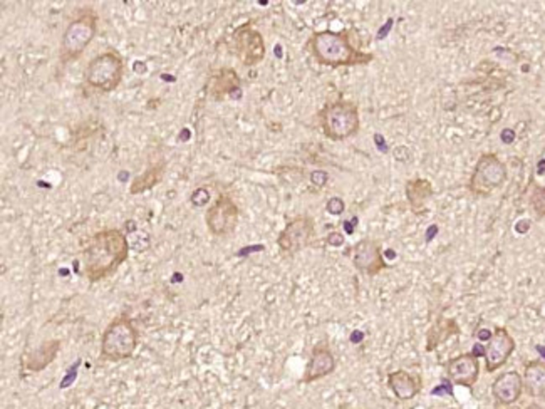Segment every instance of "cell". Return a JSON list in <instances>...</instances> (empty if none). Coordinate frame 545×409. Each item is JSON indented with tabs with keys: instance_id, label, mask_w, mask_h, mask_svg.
I'll return each instance as SVG.
<instances>
[{
	"instance_id": "cell-23",
	"label": "cell",
	"mask_w": 545,
	"mask_h": 409,
	"mask_svg": "<svg viewBox=\"0 0 545 409\" xmlns=\"http://www.w3.org/2000/svg\"><path fill=\"white\" fill-rule=\"evenodd\" d=\"M528 207H530L532 214L535 215V218L542 220L545 218V186L539 183L530 184V191H528Z\"/></svg>"
},
{
	"instance_id": "cell-9",
	"label": "cell",
	"mask_w": 545,
	"mask_h": 409,
	"mask_svg": "<svg viewBox=\"0 0 545 409\" xmlns=\"http://www.w3.org/2000/svg\"><path fill=\"white\" fill-rule=\"evenodd\" d=\"M240 220L239 204L228 195H218V198L210 204L205 214L207 228L214 236L223 238L230 236L237 230Z\"/></svg>"
},
{
	"instance_id": "cell-19",
	"label": "cell",
	"mask_w": 545,
	"mask_h": 409,
	"mask_svg": "<svg viewBox=\"0 0 545 409\" xmlns=\"http://www.w3.org/2000/svg\"><path fill=\"white\" fill-rule=\"evenodd\" d=\"M524 389L534 399L545 401V363L542 359L528 360L524 369Z\"/></svg>"
},
{
	"instance_id": "cell-27",
	"label": "cell",
	"mask_w": 545,
	"mask_h": 409,
	"mask_svg": "<svg viewBox=\"0 0 545 409\" xmlns=\"http://www.w3.org/2000/svg\"><path fill=\"white\" fill-rule=\"evenodd\" d=\"M79 364H81V360H78V363H76L74 366H72V367L69 369V371H67V374L62 378L61 384H59V388H61V389H66V388H69L72 383H74L76 378H78V367H79Z\"/></svg>"
},
{
	"instance_id": "cell-21",
	"label": "cell",
	"mask_w": 545,
	"mask_h": 409,
	"mask_svg": "<svg viewBox=\"0 0 545 409\" xmlns=\"http://www.w3.org/2000/svg\"><path fill=\"white\" fill-rule=\"evenodd\" d=\"M163 175H165V162H158L151 164L143 175L136 176L133 182H131V186H130L131 195H139L143 193V191L151 190V188L156 186V184L162 183Z\"/></svg>"
},
{
	"instance_id": "cell-7",
	"label": "cell",
	"mask_w": 545,
	"mask_h": 409,
	"mask_svg": "<svg viewBox=\"0 0 545 409\" xmlns=\"http://www.w3.org/2000/svg\"><path fill=\"white\" fill-rule=\"evenodd\" d=\"M507 164L495 153H483L476 159L468 182V191L475 196H490L507 182Z\"/></svg>"
},
{
	"instance_id": "cell-16",
	"label": "cell",
	"mask_w": 545,
	"mask_h": 409,
	"mask_svg": "<svg viewBox=\"0 0 545 409\" xmlns=\"http://www.w3.org/2000/svg\"><path fill=\"white\" fill-rule=\"evenodd\" d=\"M210 96L215 101H222L225 96L240 98L242 96V81L237 71L232 67H222L210 76Z\"/></svg>"
},
{
	"instance_id": "cell-17",
	"label": "cell",
	"mask_w": 545,
	"mask_h": 409,
	"mask_svg": "<svg viewBox=\"0 0 545 409\" xmlns=\"http://www.w3.org/2000/svg\"><path fill=\"white\" fill-rule=\"evenodd\" d=\"M388 386L398 401H410L422 391V379L404 369H398L388 374Z\"/></svg>"
},
{
	"instance_id": "cell-3",
	"label": "cell",
	"mask_w": 545,
	"mask_h": 409,
	"mask_svg": "<svg viewBox=\"0 0 545 409\" xmlns=\"http://www.w3.org/2000/svg\"><path fill=\"white\" fill-rule=\"evenodd\" d=\"M319 126L331 141H344L356 136L361 130L359 107L349 99L326 103L318 113Z\"/></svg>"
},
{
	"instance_id": "cell-13",
	"label": "cell",
	"mask_w": 545,
	"mask_h": 409,
	"mask_svg": "<svg viewBox=\"0 0 545 409\" xmlns=\"http://www.w3.org/2000/svg\"><path fill=\"white\" fill-rule=\"evenodd\" d=\"M447 376L451 384L472 389L480 378V359L474 352H463L448 360Z\"/></svg>"
},
{
	"instance_id": "cell-20",
	"label": "cell",
	"mask_w": 545,
	"mask_h": 409,
	"mask_svg": "<svg viewBox=\"0 0 545 409\" xmlns=\"http://www.w3.org/2000/svg\"><path fill=\"white\" fill-rule=\"evenodd\" d=\"M404 191H406V198L411 204L413 211H422L424 204L428 203V200L431 198L433 186L428 180H423V178L408 180L406 186H404Z\"/></svg>"
},
{
	"instance_id": "cell-2",
	"label": "cell",
	"mask_w": 545,
	"mask_h": 409,
	"mask_svg": "<svg viewBox=\"0 0 545 409\" xmlns=\"http://www.w3.org/2000/svg\"><path fill=\"white\" fill-rule=\"evenodd\" d=\"M306 47L315 62L332 69L367 66L376 59L372 52L358 49L351 42V34L347 31H318L309 37Z\"/></svg>"
},
{
	"instance_id": "cell-33",
	"label": "cell",
	"mask_w": 545,
	"mask_h": 409,
	"mask_svg": "<svg viewBox=\"0 0 545 409\" xmlns=\"http://www.w3.org/2000/svg\"><path fill=\"white\" fill-rule=\"evenodd\" d=\"M525 409H544V408H542V406H539V404H535V403H534V404H528V406L525 408Z\"/></svg>"
},
{
	"instance_id": "cell-1",
	"label": "cell",
	"mask_w": 545,
	"mask_h": 409,
	"mask_svg": "<svg viewBox=\"0 0 545 409\" xmlns=\"http://www.w3.org/2000/svg\"><path fill=\"white\" fill-rule=\"evenodd\" d=\"M130 240L119 228L96 232L83 250V274L91 284L114 275L130 259Z\"/></svg>"
},
{
	"instance_id": "cell-24",
	"label": "cell",
	"mask_w": 545,
	"mask_h": 409,
	"mask_svg": "<svg viewBox=\"0 0 545 409\" xmlns=\"http://www.w3.org/2000/svg\"><path fill=\"white\" fill-rule=\"evenodd\" d=\"M210 198H211L210 190H208V188H205V186H200V188H196L193 193H191L190 202L196 208H205V207H208V203H210Z\"/></svg>"
},
{
	"instance_id": "cell-6",
	"label": "cell",
	"mask_w": 545,
	"mask_h": 409,
	"mask_svg": "<svg viewBox=\"0 0 545 409\" xmlns=\"http://www.w3.org/2000/svg\"><path fill=\"white\" fill-rule=\"evenodd\" d=\"M124 78V61L116 51H106L89 61L84 69V82L98 92H113Z\"/></svg>"
},
{
	"instance_id": "cell-29",
	"label": "cell",
	"mask_w": 545,
	"mask_h": 409,
	"mask_svg": "<svg viewBox=\"0 0 545 409\" xmlns=\"http://www.w3.org/2000/svg\"><path fill=\"white\" fill-rule=\"evenodd\" d=\"M492 336H494V331H492V329L478 327L475 331V338L478 340H482V342H488V340L492 339Z\"/></svg>"
},
{
	"instance_id": "cell-8",
	"label": "cell",
	"mask_w": 545,
	"mask_h": 409,
	"mask_svg": "<svg viewBox=\"0 0 545 409\" xmlns=\"http://www.w3.org/2000/svg\"><path fill=\"white\" fill-rule=\"evenodd\" d=\"M315 235V222L309 215H297L291 218L277 236L280 254L294 256L312 243Z\"/></svg>"
},
{
	"instance_id": "cell-34",
	"label": "cell",
	"mask_w": 545,
	"mask_h": 409,
	"mask_svg": "<svg viewBox=\"0 0 545 409\" xmlns=\"http://www.w3.org/2000/svg\"><path fill=\"white\" fill-rule=\"evenodd\" d=\"M535 349H537V351H539V352H540V354H542V356H544V359H545V347H544V346H537Z\"/></svg>"
},
{
	"instance_id": "cell-18",
	"label": "cell",
	"mask_w": 545,
	"mask_h": 409,
	"mask_svg": "<svg viewBox=\"0 0 545 409\" xmlns=\"http://www.w3.org/2000/svg\"><path fill=\"white\" fill-rule=\"evenodd\" d=\"M59 351H61V340L59 339L46 340V342L41 344L37 349L24 354L22 366L24 369H27V371L31 372H41L49 366V364L54 363L55 358H58Z\"/></svg>"
},
{
	"instance_id": "cell-32",
	"label": "cell",
	"mask_w": 545,
	"mask_h": 409,
	"mask_svg": "<svg viewBox=\"0 0 545 409\" xmlns=\"http://www.w3.org/2000/svg\"><path fill=\"white\" fill-rule=\"evenodd\" d=\"M354 225H358V218H352L351 222H344V230L347 232V235H351L352 232H354Z\"/></svg>"
},
{
	"instance_id": "cell-31",
	"label": "cell",
	"mask_w": 545,
	"mask_h": 409,
	"mask_svg": "<svg viewBox=\"0 0 545 409\" xmlns=\"http://www.w3.org/2000/svg\"><path fill=\"white\" fill-rule=\"evenodd\" d=\"M528 228H530V220H520V222L515 225L517 234H520V235L527 234Z\"/></svg>"
},
{
	"instance_id": "cell-4",
	"label": "cell",
	"mask_w": 545,
	"mask_h": 409,
	"mask_svg": "<svg viewBox=\"0 0 545 409\" xmlns=\"http://www.w3.org/2000/svg\"><path fill=\"white\" fill-rule=\"evenodd\" d=\"M139 342V332L135 322L121 314L107 324L101 338V358L110 363H121L133 358Z\"/></svg>"
},
{
	"instance_id": "cell-28",
	"label": "cell",
	"mask_w": 545,
	"mask_h": 409,
	"mask_svg": "<svg viewBox=\"0 0 545 409\" xmlns=\"http://www.w3.org/2000/svg\"><path fill=\"white\" fill-rule=\"evenodd\" d=\"M326 242H327V245H331V247H343L344 242H346V238H344V235L340 234V232L334 230V232H331V234H327Z\"/></svg>"
},
{
	"instance_id": "cell-10",
	"label": "cell",
	"mask_w": 545,
	"mask_h": 409,
	"mask_svg": "<svg viewBox=\"0 0 545 409\" xmlns=\"http://www.w3.org/2000/svg\"><path fill=\"white\" fill-rule=\"evenodd\" d=\"M234 47L240 62L245 67L259 66L266 59L267 49L263 35L257 29H254L250 24H245V26L235 31Z\"/></svg>"
},
{
	"instance_id": "cell-25",
	"label": "cell",
	"mask_w": 545,
	"mask_h": 409,
	"mask_svg": "<svg viewBox=\"0 0 545 409\" xmlns=\"http://www.w3.org/2000/svg\"><path fill=\"white\" fill-rule=\"evenodd\" d=\"M344 210H346V203H344L343 198H339V196H332V198L327 200L326 211L329 215L339 216V215L344 214Z\"/></svg>"
},
{
	"instance_id": "cell-15",
	"label": "cell",
	"mask_w": 545,
	"mask_h": 409,
	"mask_svg": "<svg viewBox=\"0 0 545 409\" xmlns=\"http://www.w3.org/2000/svg\"><path fill=\"white\" fill-rule=\"evenodd\" d=\"M524 389V378L520 372L507 371L502 372L492 383V396L500 406H512L520 399Z\"/></svg>"
},
{
	"instance_id": "cell-14",
	"label": "cell",
	"mask_w": 545,
	"mask_h": 409,
	"mask_svg": "<svg viewBox=\"0 0 545 409\" xmlns=\"http://www.w3.org/2000/svg\"><path fill=\"white\" fill-rule=\"evenodd\" d=\"M336 371V356L331 351V347L327 344H318L312 347L311 356H309V363L304 371L302 383L312 384L315 381L327 378L332 372Z\"/></svg>"
},
{
	"instance_id": "cell-26",
	"label": "cell",
	"mask_w": 545,
	"mask_h": 409,
	"mask_svg": "<svg viewBox=\"0 0 545 409\" xmlns=\"http://www.w3.org/2000/svg\"><path fill=\"white\" fill-rule=\"evenodd\" d=\"M329 182V173L324 170H315L311 173V183L318 188H324Z\"/></svg>"
},
{
	"instance_id": "cell-30",
	"label": "cell",
	"mask_w": 545,
	"mask_h": 409,
	"mask_svg": "<svg viewBox=\"0 0 545 409\" xmlns=\"http://www.w3.org/2000/svg\"><path fill=\"white\" fill-rule=\"evenodd\" d=\"M500 138H502V141L505 144H512L515 141V131L514 130H503L502 134H500Z\"/></svg>"
},
{
	"instance_id": "cell-22",
	"label": "cell",
	"mask_w": 545,
	"mask_h": 409,
	"mask_svg": "<svg viewBox=\"0 0 545 409\" xmlns=\"http://www.w3.org/2000/svg\"><path fill=\"white\" fill-rule=\"evenodd\" d=\"M460 332L458 324L455 319H440L430 329L426 336V351H435L440 344H443L444 340H448L451 336H456Z\"/></svg>"
},
{
	"instance_id": "cell-12",
	"label": "cell",
	"mask_w": 545,
	"mask_h": 409,
	"mask_svg": "<svg viewBox=\"0 0 545 409\" xmlns=\"http://www.w3.org/2000/svg\"><path fill=\"white\" fill-rule=\"evenodd\" d=\"M515 351V339L505 327H495L494 336L485 346V369L487 372H495L507 364Z\"/></svg>"
},
{
	"instance_id": "cell-11",
	"label": "cell",
	"mask_w": 545,
	"mask_h": 409,
	"mask_svg": "<svg viewBox=\"0 0 545 409\" xmlns=\"http://www.w3.org/2000/svg\"><path fill=\"white\" fill-rule=\"evenodd\" d=\"M351 260L356 270L367 277L379 275L381 272H384L390 267L383 256L381 243L378 240L372 238L359 240V242L352 247Z\"/></svg>"
},
{
	"instance_id": "cell-5",
	"label": "cell",
	"mask_w": 545,
	"mask_h": 409,
	"mask_svg": "<svg viewBox=\"0 0 545 409\" xmlns=\"http://www.w3.org/2000/svg\"><path fill=\"white\" fill-rule=\"evenodd\" d=\"M98 14L93 9H83L67 24L61 41V62L78 61L98 34Z\"/></svg>"
}]
</instances>
